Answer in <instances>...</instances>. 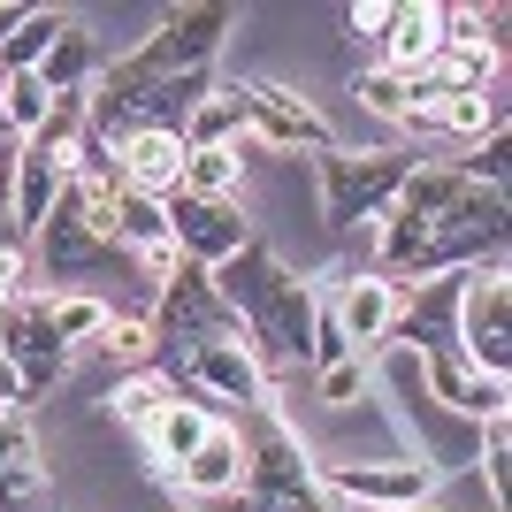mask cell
<instances>
[{
  "label": "cell",
  "instance_id": "1",
  "mask_svg": "<svg viewBox=\"0 0 512 512\" xmlns=\"http://www.w3.org/2000/svg\"><path fill=\"white\" fill-rule=\"evenodd\" d=\"M505 260V199L459 176V161H413L398 199L375 222V276L413 283L444 268H490Z\"/></svg>",
  "mask_w": 512,
  "mask_h": 512
},
{
  "label": "cell",
  "instance_id": "2",
  "mask_svg": "<svg viewBox=\"0 0 512 512\" xmlns=\"http://www.w3.org/2000/svg\"><path fill=\"white\" fill-rule=\"evenodd\" d=\"M207 276H214V291H222V306L237 314V337H245V352L260 360L268 390H276L283 375H299L306 337H314V276H291L260 237H245Z\"/></svg>",
  "mask_w": 512,
  "mask_h": 512
},
{
  "label": "cell",
  "instance_id": "3",
  "mask_svg": "<svg viewBox=\"0 0 512 512\" xmlns=\"http://www.w3.org/2000/svg\"><path fill=\"white\" fill-rule=\"evenodd\" d=\"M413 176V153L367 146V153H314V184H321V222L337 237H352L360 222H383V207L398 199V184Z\"/></svg>",
  "mask_w": 512,
  "mask_h": 512
},
{
  "label": "cell",
  "instance_id": "4",
  "mask_svg": "<svg viewBox=\"0 0 512 512\" xmlns=\"http://www.w3.org/2000/svg\"><path fill=\"white\" fill-rule=\"evenodd\" d=\"M451 344L474 375L505 383L512 375V283H505V260L459 276V321H451Z\"/></svg>",
  "mask_w": 512,
  "mask_h": 512
},
{
  "label": "cell",
  "instance_id": "5",
  "mask_svg": "<svg viewBox=\"0 0 512 512\" xmlns=\"http://www.w3.org/2000/svg\"><path fill=\"white\" fill-rule=\"evenodd\" d=\"M237 31V8H222V0H192V8H161V23H153L146 39L130 46L123 62L146 69V77H184V69H214V54H222V39Z\"/></svg>",
  "mask_w": 512,
  "mask_h": 512
},
{
  "label": "cell",
  "instance_id": "6",
  "mask_svg": "<svg viewBox=\"0 0 512 512\" xmlns=\"http://www.w3.org/2000/svg\"><path fill=\"white\" fill-rule=\"evenodd\" d=\"M169 383L176 398H199V406H237V413H253L268 406V375H260V360L245 352V337H207V344H184L169 367Z\"/></svg>",
  "mask_w": 512,
  "mask_h": 512
},
{
  "label": "cell",
  "instance_id": "7",
  "mask_svg": "<svg viewBox=\"0 0 512 512\" xmlns=\"http://www.w3.org/2000/svg\"><path fill=\"white\" fill-rule=\"evenodd\" d=\"M0 360L16 367L23 406H39L46 390L77 367V352H69V344L54 337V321H46V291H31V299H16L8 314H0Z\"/></svg>",
  "mask_w": 512,
  "mask_h": 512
},
{
  "label": "cell",
  "instance_id": "8",
  "mask_svg": "<svg viewBox=\"0 0 512 512\" xmlns=\"http://www.w3.org/2000/svg\"><path fill=\"white\" fill-rule=\"evenodd\" d=\"M153 344H207V337H237V314L222 306V291H214L207 268H192V260H176V276L161 283V306H153Z\"/></svg>",
  "mask_w": 512,
  "mask_h": 512
},
{
  "label": "cell",
  "instance_id": "9",
  "mask_svg": "<svg viewBox=\"0 0 512 512\" xmlns=\"http://www.w3.org/2000/svg\"><path fill=\"white\" fill-rule=\"evenodd\" d=\"M245 92V138L253 146H276V153H337V130L321 123V107L306 100V92L291 85H268V77H253V85H237Z\"/></svg>",
  "mask_w": 512,
  "mask_h": 512
},
{
  "label": "cell",
  "instance_id": "10",
  "mask_svg": "<svg viewBox=\"0 0 512 512\" xmlns=\"http://www.w3.org/2000/svg\"><path fill=\"white\" fill-rule=\"evenodd\" d=\"M321 490L375 505V512H398L436 490V467H421V459H337V467H321Z\"/></svg>",
  "mask_w": 512,
  "mask_h": 512
},
{
  "label": "cell",
  "instance_id": "11",
  "mask_svg": "<svg viewBox=\"0 0 512 512\" xmlns=\"http://www.w3.org/2000/svg\"><path fill=\"white\" fill-rule=\"evenodd\" d=\"M169 237H176V253L192 260V268H222V260L253 237V222L237 214V199H169Z\"/></svg>",
  "mask_w": 512,
  "mask_h": 512
},
{
  "label": "cell",
  "instance_id": "12",
  "mask_svg": "<svg viewBox=\"0 0 512 512\" xmlns=\"http://www.w3.org/2000/svg\"><path fill=\"white\" fill-rule=\"evenodd\" d=\"M107 268H123V253L107 237H92L69 199H54V214L31 237V276H107Z\"/></svg>",
  "mask_w": 512,
  "mask_h": 512
},
{
  "label": "cell",
  "instance_id": "13",
  "mask_svg": "<svg viewBox=\"0 0 512 512\" xmlns=\"http://www.w3.org/2000/svg\"><path fill=\"white\" fill-rule=\"evenodd\" d=\"M337 321H344V344H352L360 360H375L390 344V329H398V283L375 276V268H352V276L337 283Z\"/></svg>",
  "mask_w": 512,
  "mask_h": 512
},
{
  "label": "cell",
  "instance_id": "14",
  "mask_svg": "<svg viewBox=\"0 0 512 512\" xmlns=\"http://www.w3.org/2000/svg\"><path fill=\"white\" fill-rule=\"evenodd\" d=\"M77 176V153H39V146H16V192H8V222L23 237H39V222L54 214V199L69 192Z\"/></svg>",
  "mask_w": 512,
  "mask_h": 512
},
{
  "label": "cell",
  "instance_id": "15",
  "mask_svg": "<svg viewBox=\"0 0 512 512\" xmlns=\"http://www.w3.org/2000/svg\"><path fill=\"white\" fill-rule=\"evenodd\" d=\"M39 497H46V467H39L31 406H0V512H23Z\"/></svg>",
  "mask_w": 512,
  "mask_h": 512
},
{
  "label": "cell",
  "instance_id": "16",
  "mask_svg": "<svg viewBox=\"0 0 512 512\" xmlns=\"http://www.w3.org/2000/svg\"><path fill=\"white\" fill-rule=\"evenodd\" d=\"M176 490L207 497V505H222V497L245 490V436H237V421H214L207 428V444L176 467Z\"/></svg>",
  "mask_w": 512,
  "mask_h": 512
},
{
  "label": "cell",
  "instance_id": "17",
  "mask_svg": "<svg viewBox=\"0 0 512 512\" xmlns=\"http://www.w3.org/2000/svg\"><path fill=\"white\" fill-rule=\"evenodd\" d=\"M115 161H123V192L138 199H176V184H184V138H161V130L123 138Z\"/></svg>",
  "mask_w": 512,
  "mask_h": 512
},
{
  "label": "cell",
  "instance_id": "18",
  "mask_svg": "<svg viewBox=\"0 0 512 512\" xmlns=\"http://www.w3.org/2000/svg\"><path fill=\"white\" fill-rule=\"evenodd\" d=\"M436 54H444V23H436V0H398V23H390L383 39V69H398V77H421V69H436Z\"/></svg>",
  "mask_w": 512,
  "mask_h": 512
},
{
  "label": "cell",
  "instance_id": "19",
  "mask_svg": "<svg viewBox=\"0 0 512 512\" xmlns=\"http://www.w3.org/2000/svg\"><path fill=\"white\" fill-rule=\"evenodd\" d=\"M207 428H214V413L199 406V398H176V406L161 413L153 428H138V436H146L153 474H161V482H176V467H184V459H192V451L207 444Z\"/></svg>",
  "mask_w": 512,
  "mask_h": 512
},
{
  "label": "cell",
  "instance_id": "20",
  "mask_svg": "<svg viewBox=\"0 0 512 512\" xmlns=\"http://www.w3.org/2000/svg\"><path fill=\"white\" fill-rule=\"evenodd\" d=\"M176 406V383H169V367H130L123 383L107 390V421H123V428H153L161 413Z\"/></svg>",
  "mask_w": 512,
  "mask_h": 512
},
{
  "label": "cell",
  "instance_id": "21",
  "mask_svg": "<svg viewBox=\"0 0 512 512\" xmlns=\"http://www.w3.org/2000/svg\"><path fill=\"white\" fill-rule=\"evenodd\" d=\"M253 146V138H245ZM245 146H184V199H237L245 184Z\"/></svg>",
  "mask_w": 512,
  "mask_h": 512
},
{
  "label": "cell",
  "instance_id": "22",
  "mask_svg": "<svg viewBox=\"0 0 512 512\" xmlns=\"http://www.w3.org/2000/svg\"><path fill=\"white\" fill-rule=\"evenodd\" d=\"M31 77H39L46 92H85L92 77H100V54H92V31H85L77 16H69V31L54 39V54H46V62L31 69Z\"/></svg>",
  "mask_w": 512,
  "mask_h": 512
},
{
  "label": "cell",
  "instance_id": "23",
  "mask_svg": "<svg viewBox=\"0 0 512 512\" xmlns=\"http://www.w3.org/2000/svg\"><path fill=\"white\" fill-rule=\"evenodd\" d=\"M436 130H444V138H459V146H482V138H497V130H505V100H497V92H444Z\"/></svg>",
  "mask_w": 512,
  "mask_h": 512
},
{
  "label": "cell",
  "instance_id": "24",
  "mask_svg": "<svg viewBox=\"0 0 512 512\" xmlns=\"http://www.w3.org/2000/svg\"><path fill=\"white\" fill-rule=\"evenodd\" d=\"M184 146H245V92L214 85L207 100L192 107V123H184Z\"/></svg>",
  "mask_w": 512,
  "mask_h": 512
},
{
  "label": "cell",
  "instance_id": "25",
  "mask_svg": "<svg viewBox=\"0 0 512 512\" xmlns=\"http://www.w3.org/2000/svg\"><path fill=\"white\" fill-rule=\"evenodd\" d=\"M62 31H69L62 8H31V16H23V31L0 46V77H31V69L54 54V39H62Z\"/></svg>",
  "mask_w": 512,
  "mask_h": 512
},
{
  "label": "cell",
  "instance_id": "26",
  "mask_svg": "<svg viewBox=\"0 0 512 512\" xmlns=\"http://www.w3.org/2000/svg\"><path fill=\"white\" fill-rule=\"evenodd\" d=\"M107 314H115V306H107L100 291H46V321H54V337H62L69 352L100 337V329H107Z\"/></svg>",
  "mask_w": 512,
  "mask_h": 512
},
{
  "label": "cell",
  "instance_id": "27",
  "mask_svg": "<svg viewBox=\"0 0 512 512\" xmlns=\"http://www.w3.org/2000/svg\"><path fill=\"white\" fill-rule=\"evenodd\" d=\"M352 100H360L367 115H383V123H406L413 115V85L398 69H383V62H367L360 77H352Z\"/></svg>",
  "mask_w": 512,
  "mask_h": 512
},
{
  "label": "cell",
  "instance_id": "28",
  "mask_svg": "<svg viewBox=\"0 0 512 512\" xmlns=\"http://www.w3.org/2000/svg\"><path fill=\"white\" fill-rule=\"evenodd\" d=\"M46 115H54V92H46L39 77H8V92H0V123H8V138H16V146L46 123Z\"/></svg>",
  "mask_w": 512,
  "mask_h": 512
},
{
  "label": "cell",
  "instance_id": "29",
  "mask_svg": "<svg viewBox=\"0 0 512 512\" xmlns=\"http://www.w3.org/2000/svg\"><path fill=\"white\" fill-rule=\"evenodd\" d=\"M92 344H100L107 360H123V367H153V321L146 314H107V329Z\"/></svg>",
  "mask_w": 512,
  "mask_h": 512
},
{
  "label": "cell",
  "instance_id": "30",
  "mask_svg": "<svg viewBox=\"0 0 512 512\" xmlns=\"http://www.w3.org/2000/svg\"><path fill=\"white\" fill-rule=\"evenodd\" d=\"M314 398H321L329 413H352V406L367 398V360H337V367H321V375H314Z\"/></svg>",
  "mask_w": 512,
  "mask_h": 512
},
{
  "label": "cell",
  "instance_id": "31",
  "mask_svg": "<svg viewBox=\"0 0 512 512\" xmlns=\"http://www.w3.org/2000/svg\"><path fill=\"white\" fill-rule=\"evenodd\" d=\"M352 39H367V46H383L390 39V23H398V0H360V8H352Z\"/></svg>",
  "mask_w": 512,
  "mask_h": 512
},
{
  "label": "cell",
  "instance_id": "32",
  "mask_svg": "<svg viewBox=\"0 0 512 512\" xmlns=\"http://www.w3.org/2000/svg\"><path fill=\"white\" fill-rule=\"evenodd\" d=\"M23 16H31L23 0H0V46H8V39H16V31H23Z\"/></svg>",
  "mask_w": 512,
  "mask_h": 512
},
{
  "label": "cell",
  "instance_id": "33",
  "mask_svg": "<svg viewBox=\"0 0 512 512\" xmlns=\"http://www.w3.org/2000/svg\"><path fill=\"white\" fill-rule=\"evenodd\" d=\"M0 406H23V390H16V367L0 360Z\"/></svg>",
  "mask_w": 512,
  "mask_h": 512
},
{
  "label": "cell",
  "instance_id": "34",
  "mask_svg": "<svg viewBox=\"0 0 512 512\" xmlns=\"http://www.w3.org/2000/svg\"><path fill=\"white\" fill-rule=\"evenodd\" d=\"M0 92H8V77H0Z\"/></svg>",
  "mask_w": 512,
  "mask_h": 512
}]
</instances>
